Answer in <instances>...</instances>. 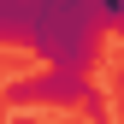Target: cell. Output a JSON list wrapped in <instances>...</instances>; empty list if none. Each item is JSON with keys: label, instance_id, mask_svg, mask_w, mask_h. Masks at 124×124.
Instances as JSON below:
<instances>
[{"label": "cell", "instance_id": "obj_1", "mask_svg": "<svg viewBox=\"0 0 124 124\" xmlns=\"http://www.w3.org/2000/svg\"><path fill=\"white\" fill-rule=\"evenodd\" d=\"M106 12L112 0H30V53L41 65L89 71L101 59V41L112 36Z\"/></svg>", "mask_w": 124, "mask_h": 124}, {"label": "cell", "instance_id": "obj_2", "mask_svg": "<svg viewBox=\"0 0 124 124\" xmlns=\"http://www.w3.org/2000/svg\"><path fill=\"white\" fill-rule=\"evenodd\" d=\"M0 101H12V106H83L89 124H106V89H95L89 71H77V65H47L36 77H12V83H0Z\"/></svg>", "mask_w": 124, "mask_h": 124}, {"label": "cell", "instance_id": "obj_3", "mask_svg": "<svg viewBox=\"0 0 124 124\" xmlns=\"http://www.w3.org/2000/svg\"><path fill=\"white\" fill-rule=\"evenodd\" d=\"M0 47H30V0H0Z\"/></svg>", "mask_w": 124, "mask_h": 124}, {"label": "cell", "instance_id": "obj_4", "mask_svg": "<svg viewBox=\"0 0 124 124\" xmlns=\"http://www.w3.org/2000/svg\"><path fill=\"white\" fill-rule=\"evenodd\" d=\"M106 24H112V36H124V0H112V12H106Z\"/></svg>", "mask_w": 124, "mask_h": 124}, {"label": "cell", "instance_id": "obj_5", "mask_svg": "<svg viewBox=\"0 0 124 124\" xmlns=\"http://www.w3.org/2000/svg\"><path fill=\"white\" fill-rule=\"evenodd\" d=\"M118 101H124V71H118Z\"/></svg>", "mask_w": 124, "mask_h": 124}]
</instances>
